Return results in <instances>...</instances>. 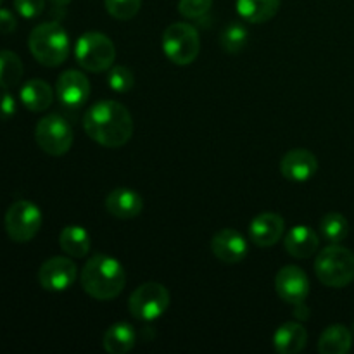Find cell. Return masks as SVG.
<instances>
[{"label":"cell","instance_id":"obj_1","mask_svg":"<svg viewBox=\"0 0 354 354\" xmlns=\"http://www.w3.org/2000/svg\"><path fill=\"white\" fill-rule=\"evenodd\" d=\"M86 135L102 147H123L133 135V120L123 104L116 100H100L90 107L83 118Z\"/></svg>","mask_w":354,"mask_h":354},{"label":"cell","instance_id":"obj_2","mask_svg":"<svg viewBox=\"0 0 354 354\" xmlns=\"http://www.w3.org/2000/svg\"><path fill=\"white\" fill-rule=\"evenodd\" d=\"M124 283V266L113 256L95 254L85 263L82 270L83 290L97 301L116 299L123 292Z\"/></svg>","mask_w":354,"mask_h":354},{"label":"cell","instance_id":"obj_3","mask_svg":"<svg viewBox=\"0 0 354 354\" xmlns=\"http://www.w3.org/2000/svg\"><path fill=\"white\" fill-rule=\"evenodd\" d=\"M28 47L33 57L47 68L61 66L69 54V35L59 23H41L30 33Z\"/></svg>","mask_w":354,"mask_h":354},{"label":"cell","instance_id":"obj_4","mask_svg":"<svg viewBox=\"0 0 354 354\" xmlns=\"http://www.w3.org/2000/svg\"><path fill=\"white\" fill-rule=\"evenodd\" d=\"M315 273L324 286L332 289L348 287L354 280V252L344 245H327L315 259Z\"/></svg>","mask_w":354,"mask_h":354},{"label":"cell","instance_id":"obj_5","mask_svg":"<svg viewBox=\"0 0 354 354\" xmlns=\"http://www.w3.org/2000/svg\"><path fill=\"white\" fill-rule=\"evenodd\" d=\"M78 64L85 71L102 73L109 71L116 59V47L107 35L100 31H86L78 38L75 47Z\"/></svg>","mask_w":354,"mask_h":354},{"label":"cell","instance_id":"obj_6","mask_svg":"<svg viewBox=\"0 0 354 354\" xmlns=\"http://www.w3.org/2000/svg\"><path fill=\"white\" fill-rule=\"evenodd\" d=\"M162 50L176 66H189L197 59L201 38L196 28L187 23H173L162 33Z\"/></svg>","mask_w":354,"mask_h":354},{"label":"cell","instance_id":"obj_7","mask_svg":"<svg viewBox=\"0 0 354 354\" xmlns=\"http://www.w3.org/2000/svg\"><path fill=\"white\" fill-rule=\"evenodd\" d=\"M3 227L14 242H19V244L30 242L31 239L37 237L41 228L40 207L31 201H16L7 209Z\"/></svg>","mask_w":354,"mask_h":354},{"label":"cell","instance_id":"obj_8","mask_svg":"<svg viewBox=\"0 0 354 354\" xmlns=\"http://www.w3.org/2000/svg\"><path fill=\"white\" fill-rule=\"evenodd\" d=\"M169 306V292L158 282L142 283L133 290L128 301L131 317L142 322H154L166 313Z\"/></svg>","mask_w":354,"mask_h":354},{"label":"cell","instance_id":"obj_9","mask_svg":"<svg viewBox=\"0 0 354 354\" xmlns=\"http://www.w3.org/2000/svg\"><path fill=\"white\" fill-rule=\"evenodd\" d=\"M35 140L45 154L64 156L73 145V128L59 114H48L37 123Z\"/></svg>","mask_w":354,"mask_h":354},{"label":"cell","instance_id":"obj_10","mask_svg":"<svg viewBox=\"0 0 354 354\" xmlns=\"http://www.w3.org/2000/svg\"><path fill=\"white\" fill-rule=\"evenodd\" d=\"M76 277H78V268L75 261L64 256L47 259L38 270V282L41 289L50 292H62L69 289L76 282Z\"/></svg>","mask_w":354,"mask_h":354},{"label":"cell","instance_id":"obj_11","mask_svg":"<svg viewBox=\"0 0 354 354\" xmlns=\"http://www.w3.org/2000/svg\"><path fill=\"white\" fill-rule=\"evenodd\" d=\"M275 290L283 303H289L294 306V304L304 303L308 299L310 280L299 266L287 265L277 273Z\"/></svg>","mask_w":354,"mask_h":354},{"label":"cell","instance_id":"obj_12","mask_svg":"<svg viewBox=\"0 0 354 354\" xmlns=\"http://www.w3.org/2000/svg\"><path fill=\"white\" fill-rule=\"evenodd\" d=\"M211 251L220 261L227 263V265H235L248 256L249 248L248 241L241 232L234 230V228H223L211 239Z\"/></svg>","mask_w":354,"mask_h":354},{"label":"cell","instance_id":"obj_13","mask_svg":"<svg viewBox=\"0 0 354 354\" xmlns=\"http://www.w3.org/2000/svg\"><path fill=\"white\" fill-rule=\"evenodd\" d=\"M55 93L57 99L68 107H80L88 100L90 97V82L82 71L68 69L62 73L55 83Z\"/></svg>","mask_w":354,"mask_h":354},{"label":"cell","instance_id":"obj_14","mask_svg":"<svg viewBox=\"0 0 354 354\" xmlns=\"http://www.w3.org/2000/svg\"><path fill=\"white\" fill-rule=\"evenodd\" d=\"M280 171L287 180L306 182L318 171V159L306 149H292L280 161Z\"/></svg>","mask_w":354,"mask_h":354},{"label":"cell","instance_id":"obj_15","mask_svg":"<svg viewBox=\"0 0 354 354\" xmlns=\"http://www.w3.org/2000/svg\"><path fill=\"white\" fill-rule=\"evenodd\" d=\"M286 221L277 213H261L249 225V237L259 248H272L282 239Z\"/></svg>","mask_w":354,"mask_h":354},{"label":"cell","instance_id":"obj_16","mask_svg":"<svg viewBox=\"0 0 354 354\" xmlns=\"http://www.w3.org/2000/svg\"><path fill=\"white\" fill-rule=\"evenodd\" d=\"M106 209L111 216L118 220H131L137 218L144 209V201L140 194L127 187H118L106 197Z\"/></svg>","mask_w":354,"mask_h":354},{"label":"cell","instance_id":"obj_17","mask_svg":"<svg viewBox=\"0 0 354 354\" xmlns=\"http://www.w3.org/2000/svg\"><path fill=\"white\" fill-rule=\"evenodd\" d=\"M283 245H286V251L292 258L306 259L317 252L318 245H320V239H318L317 232L311 227L296 225L283 237Z\"/></svg>","mask_w":354,"mask_h":354},{"label":"cell","instance_id":"obj_18","mask_svg":"<svg viewBox=\"0 0 354 354\" xmlns=\"http://www.w3.org/2000/svg\"><path fill=\"white\" fill-rule=\"evenodd\" d=\"M308 344L306 328L296 322H286L273 334V348L280 354L301 353Z\"/></svg>","mask_w":354,"mask_h":354},{"label":"cell","instance_id":"obj_19","mask_svg":"<svg viewBox=\"0 0 354 354\" xmlns=\"http://www.w3.org/2000/svg\"><path fill=\"white\" fill-rule=\"evenodd\" d=\"M19 100L31 113H44L52 106L54 92L44 80H30L21 86Z\"/></svg>","mask_w":354,"mask_h":354},{"label":"cell","instance_id":"obj_20","mask_svg":"<svg viewBox=\"0 0 354 354\" xmlns=\"http://www.w3.org/2000/svg\"><path fill=\"white\" fill-rule=\"evenodd\" d=\"M137 342V332L127 322L113 324L104 332L102 346L109 354H127L133 349Z\"/></svg>","mask_w":354,"mask_h":354},{"label":"cell","instance_id":"obj_21","mask_svg":"<svg viewBox=\"0 0 354 354\" xmlns=\"http://www.w3.org/2000/svg\"><path fill=\"white\" fill-rule=\"evenodd\" d=\"M353 348V335L348 327L341 324L330 325L324 330L318 341V351L322 354H348Z\"/></svg>","mask_w":354,"mask_h":354},{"label":"cell","instance_id":"obj_22","mask_svg":"<svg viewBox=\"0 0 354 354\" xmlns=\"http://www.w3.org/2000/svg\"><path fill=\"white\" fill-rule=\"evenodd\" d=\"M59 245L71 258H85L92 248V239L85 228L71 225V227L62 228L59 235Z\"/></svg>","mask_w":354,"mask_h":354},{"label":"cell","instance_id":"obj_23","mask_svg":"<svg viewBox=\"0 0 354 354\" xmlns=\"http://www.w3.org/2000/svg\"><path fill=\"white\" fill-rule=\"evenodd\" d=\"M237 12L248 23H266L279 12L280 0H237Z\"/></svg>","mask_w":354,"mask_h":354},{"label":"cell","instance_id":"obj_24","mask_svg":"<svg viewBox=\"0 0 354 354\" xmlns=\"http://www.w3.org/2000/svg\"><path fill=\"white\" fill-rule=\"evenodd\" d=\"M23 78V62L10 50H0V88L10 90Z\"/></svg>","mask_w":354,"mask_h":354},{"label":"cell","instance_id":"obj_25","mask_svg":"<svg viewBox=\"0 0 354 354\" xmlns=\"http://www.w3.org/2000/svg\"><path fill=\"white\" fill-rule=\"evenodd\" d=\"M320 232L324 239L330 244H341L349 234V223L344 214L328 213L322 218Z\"/></svg>","mask_w":354,"mask_h":354},{"label":"cell","instance_id":"obj_26","mask_svg":"<svg viewBox=\"0 0 354 354\" xmlns=\"http://www.w3.org/2000/svg\"><path fill=\"white\" fill-rule=\"evenodd\" d=\"M249 40V31L244 24L230 23L223 28L220 35V45L228 54H239L244 50Z\"/></svg>","mask_w":354,"mask_h":354},{"label":"cell","instance_id":"obj_27","mask_svg":"<svg viewBox=\"0 0 354 354\" xmlns=\"http://www.w3.org/2000/svg\"><path fill=\"white\" fill-rule=\"evenodd\" d=\"M107 85L116 93H128L133 88L135 76L127 66L113 64L109 68V75H107Z\"/></svg>","mask_w":354,"mask_h":354},{"label":"cell","instance_id":"obj_28","mask_svg":"<svg viewBox=\"0 0 354 354\" xmlns=\"http://www.w3.org/2000/svg\"><path fill=\"white\" fill-rule=\"evenodd\" d=\"M104 6L113 17L120 21H128L137 16L142 0H104Z\"/></svg>","mask_w":354,"mask_h":354},{"label":"cell","instance_id":"obj_29","mask_svg":"<svg viewBox=\"0 0 354 354\" xmlns=\"http://www.w3.org/2000/svg\"><path fill=\"white\" fill-rule=\"evenodd\" d=\"M213 0H178V10L187 19H201L209 12Z\"/></svg>","mask_w":354,"mask_h":354},{"label":"cell","instance_id":"obj_30","mask_svg":"<svg viewBox=\"0 0 354 354\" xmlns=\"http://www.w3.org/2000/svg\"><path fill=\"white\" fill-rule=\"evenodd\" d=\"M14 9L24 19H35L45 9V0H14Z\"/></svg>","mask_w":354,"mask_h":354},{"label":"cell","instance_id":"obj_31","mask_svg":"<svg viewBox=\"0 0 354 354\" xmlns=\"http://www.w3.org/2000/svg\"><path fill=\"white\" fill-rule=\"evenodd\" d=\"M17 106H16V99L12 97V93L6 92L0 93V120L7 121L16 114Z\"/></svg>","mask_w":354,"mask_h":354},{"label":"cell","instance_id":"obj_32","mask_svg":"<svg viewBox=\"0 0 354 354\" xmlns=\"http://www.w3.org/2000/svg\"><path fill=\"white\" fill-rule=\"evenodd\" d=\"M17 26V21L9 9L0 7V33H12Z\"/></svg>","mask_w":354,"mask_h":354},{"label":"cell","instance_id":"obj_33","mask_svg":"<svg viewBox=\"0 0 354 354\" xmlns=\"http://www.w3.org/2000/svg\"><path fill=\"white\" fill-rule=\"evenodd\" d=\"M294 317L299 320H308L310 318V308L306 306V301L299 304H294Z\"/></svg>","mask_w":354,"mask_h":354},{"label":"cell","instance_id":"obj_34","mask_svg":"<svg viewBox=\"0 0 354 354\" xmlns=\"http://www.w3.org/2000/svg\"><path fill=\"white\" fill-rule=\"evenodd\" d=\"M48 2H50L52 7H55V9H64L66 6H69L71 0H48Z\"/></svg>","mask_w":354,"mask_h":354},{"label":"cell","instance_id":"obj_35","mask_svg":"<svg viewBox=\"0 0 354 354\" xmlns=\"http://www.w3.org/2000/svg\"><path fill=\"white\" fill-rule=\"evenodd\" d=\"M3 2V0H0V3H2Z\"/></svg>","mask_w":354,"mask_h":354},{"label":"cell","instance_id":"obj_36","mask_svg":"<svg viewBox=\"0 0 354 354\" xmlns=\"http://www.w3.org/2000/svg\"><path fill=\"white\" fill-rule=\"evenodd\" d=\"M353 328H354V325H353Z\"/></svg>","mask_w":354,"mask_h":354}]
</instances>
